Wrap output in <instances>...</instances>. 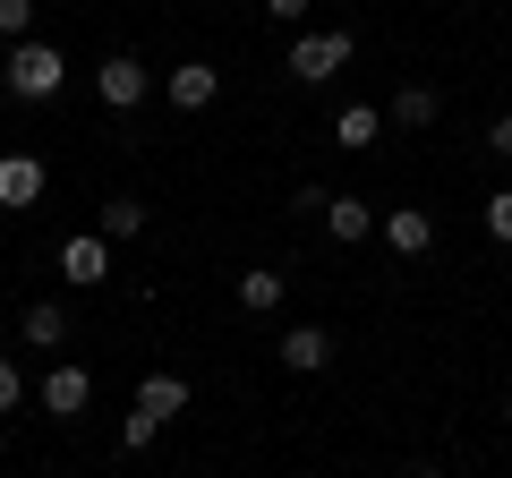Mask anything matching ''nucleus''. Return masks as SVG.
<instances>
[{"label": "nucleus", "instance_id": "obj_20", "mask_svg": "<svg viewBox=\"0 0 512 478\" xmlns=\"http://www.w3.org/2000/svg\"><path fill=\"white\" fill-rule=\"evenodd\" d=\"M26 410V376H18V359H0V419H18Z\"/></svg>", "mask_w": 512, "mask_h": 478}, {"label": "nucleus", "instance_id": "obj_4", "mask_svg": "<svg viewBox=\"0 0 512 478\" xmlns=\"http://www.w3.org/2000/svg\"><path fill=\"white\" fill-rule=\"evenodd\" d=\"M43 188H52V171H43V154H0V205H9V214H26V205H43Z\"/></svg>", "mask_w": 512, "mask_h": 478}, {"label": "nucleus", "instance_id": "obj_2", "mask_svg": "<svg viewBox=\"0 0 512 478\" xmlns=\"http://www.w3.org/2000/svg\"><path fill=\"white\" fill-rule=\"evenodd\" d=\"M350 52H359L350 26H333V35H299V43H291V77H299V86H325V77H342Z\"/></svg>", "mask_w": 512, "mask_h": 478}, {"label": "nucleus", "instance_id": "obj_7", "mask_svg": "<svg viewBox=\"0 0 512 478\" xmlns=\"http://www.w3.org/2000/svg\"><path fill=\"white\" fill-rule=\"evenodd\" d=\"M274 350H282V368H291V376H316V368L333 359V333H325V325H291Z\"/></svg>", "mask_w": 512, "mask_h": 478}, {"label": "nucleus", "instance_id": "obj_23", "mask_svg": "<svg viewBox=\"0 0 512 478\" xmlns=\"http://www.w3.org/2000/svg\"><path fill=\"white\" fill-rule=\"evenodd\" d=\"M487 146H495V154H512V111H495V120H487Z\"/></svg>", "mask_w": 512, "mask_h": 478}, {"label": "nucleus", "instance_id": "obj_21", "mask_svg": "<svg viewBox=\"0 0 512 478\" xmlns=\"http://www.w3.org/2000/svg\"><path fill=\"white\" fill-rule=\"evenodd\" d=\"M325 205H333V188H316V180L291 188V214H316V222H325Z\"/></svg>", "mask_w": 512, "mask_h": 478}, {"label": "nucleus", "instance_id": "obj_5", "mask_svg": "<svg viewBox=\"0 0 512 478\" xmlns=\"http://www.w3.org/2000/svg\"><path fill=\"white\" fill-rule=\"evenodd\" d=\"M103 274H111V239H103V231H77V239H60V282L94 291Z\"/></svg>", "mask_w": 512, "mask_h": 478}, {"label": "nucleus", "instance_id": "obj_9", "mask_svg": "<svg viewBox=\"0 0 512 478\" xmlns=\"http://www.w3.org/2000/svg\"><path fill=\"white\" fill-rule=\"evenodd\" d=\"M86 402H94V376L86 368H52V376H43V410H52V419H77Z\"/></svg>", "mask_w": 512, "mask_h": 478}, {"label": "nucleus", "instance_id": "obj_12", "mask_svg": "<svg viewBox=\"0 0 512 478\" xmlns=\"http://www.w3.org/2000/svg\"><path fill=\"white\" fill-rule=\"evenodd\" d=\"M137 410H154V419H180V410H188V376H171V368H154L146 376V385H137Z\"/></svg>", "mask_w": 512, "mask_h": 478}, {"label": "nucleus", "instance_id": "obj_18", "mask_svg": "<svg viewBox=\"0 0 512 478\" xmlns=\"http://www.w3.org/2000/svg\"><path fill=\"white\" fill-rule=\"evenodd\" d=\"M154 436H163V419H154V410H128V419H120V444H128V453H146Z\"/></svg>", "mask_w": 512, "mask_h": 478}, {"label": "nucleus", "instance_id": "obj_6", "mask_svg": "<svg viewBox=\"0 0 512 478\" xmlns=\"http://www.w3.org/2000/svg\"><path fill=\"white\" fill-rule=\"evenodd\" d=\"M376 231L393 239L402 257H427V248H436V214H427V205H393V214H384Z\"/></svg>", "mask_w": 512, "mask_h": 478}, {"label": "nucleus", "instance_id": "obj_24", "mask_svg": "<svg viewBox=\"0 0 512 478\" xmlns=\"http://www.w3.org/2000/svg\"><path fill=\"white\" fill-rule=\"evenodd\" d=\"M504 427H512V393H504Z\"/></svg>", "mask_w": 512, "mask_h": 478}, {"label": "nucleus", "instance_id": "obj_16", "mask_svg": "<svg viewBox=\"0 0 512 478\" xmlns=\"http://www.w3.org/2000/svg\"><path fill=\"white\" fill-rule=\"evenodd\" d=\"M26 342H35V350H60V342H69V308H60V299L26 308Z\"/></svg>", "mask_w": 512, "mask_h": 478}, {"label": "nucleus", "instance_id": "obj_1", "mask_svg": "<svg viewBox=\"0 0 512 478\" xmlns=\"http://www.w3.org/2000/svg\"><path fill=\"white\" fill-rule=\"evenodd\" d=\"M0 86L18 94V103H52L60 86H69V52L60 43H9V60H0Z\"/></svg>", "mask_w": 512, "mask_h": 478}, {"label": "nucleus", "instance_id": "obj_19", "mask_svg": "<svg viewBox=\"0 0 512 478\" xmlns=\"http://www.w3.org/2000/svg\"><path fill=\"white\" fill-rule=\"evenodd\" d=\"M487 239H495V248H512V188H495V197H487Z\"/></svg>", "mask_w": 512, "mask_h": 478}, {"label": "nucleus", "instance_id": "obj_22", "mask_svg": "<svg viewBox=\"0 0 512 478\" xmlns=\"http://www.w3.org/2000/svg\"><path fill=\"white\" fill-rule=\"evenodd\" d=\"M308 9H316V0H265V18H274V26H299Z\"/></svg>", "mask_w": 512, "mask_h": 478}, {"label": "nucleus", "instance_id": "obj_3", "mask_svg": "<svg viewBox=\"0 0 512 478\" xmlns=\"http://www.w3.org/2000/svg\"><path fill=\"white\" fill-rule=\"evenodd\" d=\"M94 94H103L111 111H137V103H146V94H154V69H146V60H137V52H111L103 69H94Z\"/></svg>", "mask_w": 512, "mask_h": 478}, {"label": "nucleus", "instance_id": "obj_13", "mask_svg": "<svg viewBox=\"0 0 512 478\" xmlns=\"http://www.w3.org/2000/svg\"><path fill=\"white\" fill-rule=\"evenodd\" d=\"M436 111H444V94H436V86H402L393 103H384V120H393V129H427Z\"/></svg>", "mask_w": 512, "mask_h": 478}, {"label": "nucleus", "instance_id": "obj_11", "mask_svg": "<svg viewBox=\"0 0 512 478\" xmlns=\"http://www.w3.org/2000/svg\"><path fill=\"white\" fill-rule=\"evenodd\" d=\"M376 137H384V111H367V103H342V111H333V146H342V154H367Z\"/></svg>", "mask_w": 512, "mask_h": 478}, {"label": "nucleus", "instance_id": "obj_8", "mask_svg": "<svg viewBox=\"0 0 512 478\" xmlns=\"http://www.w3.org/2000/svg\"><path fill=\"white\" fill-rule=\"evenodd\" d=\"M214 94H222L214 60H180V69H171V103H180V111H214Z\"/></svg>", "mask_w": 512, "mask_h": 478}, {"label": "nucleus", "instance_id": "obj_17", "mask_svg": "<svg viewBox=\"0 0 512 478\" xmlns=\"http://www.w3.org/2000/svg\"><path fill=\"white\" fill-rule=\"evenodd\" d=\"M0 35H9V43H35V0H0Z\"/></svg>", "mask_w": 512, "mask_h": 478}, {"label": "nucleus", "instance_id": "obj_10", "mask_svg": "<svg viewBox=\"0 0 512 478\" xmlns=\"http://www.w3.org/2000/svg\"><path fill=\"white\" fill-rule=\"evenodd\" d=\"M282 291H291V274H282V265H248V274H239V308H248V316H274Z\"/></svg>", "mask_w": 512, "mask_h": 478}, {"label": "nucleus", "instance_id": "obj_14", "mask_svg": "<svg viewBox=\"0 0 512 478\" xmlns=\"http://www.w3.org/2000/svg\"><path fill=\"white\" fill-rule=\"evenodd\" d=\"M325 231L342 239V248H359V239L376 231V205H359V197H333V205H325Z\"/></svg>", "mask_w": 512, "mask_h": 478}, {"label": "nucleus", "instance_id": "obj_15", "mask_svg": "<svg viewBox=\"0 0 512 478\" xmlns=\"http://www.w3.org/2000/svg\"><path fill=\"white\" fill-rule=\"evenodd\" d=\"M103 239H137L146 231V197H103V222H94Z\"/></svg>", "mask_w": 512, "mask_h": 478}, {"label": "nucleus", "instance_id": "obj_25", "mask_svg": "<svg viewBox=\"0 0 512 478\" xmlns=\"http://www.w3.org/2000/svg\"><path fill=\"white\" fill-rule=\"evenodd\" d=\"M419 478H444V470H419Z\"/></svg>", "mask_w": 512, "mask_h": 478}]
</instances>
